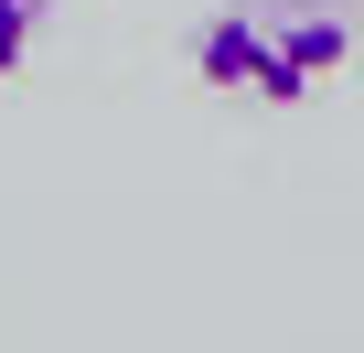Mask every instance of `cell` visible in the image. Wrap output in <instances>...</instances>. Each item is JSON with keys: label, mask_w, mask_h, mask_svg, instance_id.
Returning a JSON list of instances; mask_svg holds the SVG:
<instances>
[{"label": "cell", "mask_w": 364, "mask_h": 353, "mask_svg": "<svg viewBox=\"0 0 364 353\" xmlns=\"http://www.w3.org/2000/svg\"><path fill=\"white\" fill-rule=\"evenodd\" d=\"M43 11H54V0H0V75H11V65L33 54V33H43Z\"/></svg>", "instance_id": "7a4b0ae2"}, {"label": "cell", "mask_w": 364, "mask_h": 353, "mask_svg": "<svg viewBox=\"0 0 364 353\" xmlns=\"http://www.w3.org/2000/svg\"><path fill=\"white\" fill-rule=\"evenodd\" d=\"M343 54H353L343 0H225L193 33V75L215 97H247V107H300Z\"/></svg>", "instance_id": "6da1fadb"}]
</instances>
